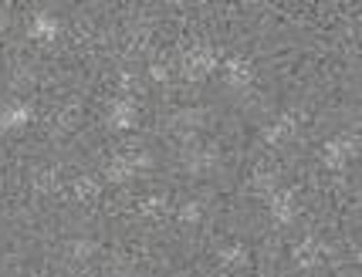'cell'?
<instances>
[{"instance_id":"8fae6325","label":"cell","mask_w":362,"mask_h":277,"mask_svg":"<svg viewBox=\"0 0 362 277\" xmlns=\"http://www.w3.org/2000/svg\"><path fill=\"white\" fill-rule=\"evenodd\" d=\"M105 172H109L112 183H129V179H136V176H139V172L132 170V163L126 159V153L115 155V159L109 163V170H105Z\"/></svg>"},{"instance_id":"44dd1931","label":"cell","mask_w":362,"mask_h":277,"mask_svg":"<svg viewBox=\"0 0 362 277\" xmlns=\"http://www.w3.org/2000/svg\"><path fill=\"white\" fill-rule=\"evenodd\" d=\"M4 28H7V7H0V34H4Z\"/></svg>"},{"instance_id":"7a4b0ae2","label":"cell","mask_w":362,"mask_h":277,"mask_svg":"<svg viewBox=\"0 0 362 277\" xmlns=\"http://www.w3.org/2000/svg\"><path fill=\"white\" fill-rule=\"evenodd\" d=\"M217 149L214 146H204V142H187V149H183V163H187L189 172H210L214 166H217Z\"/></svg>"},{"instance_id":"e0dca14e","label":"cell","mask_w":362,"mask_h":277,"mask_svg":"<svg viewBox=\"0 0 362 277\" xmlns=\"http://www.w3.org/2000/svg\"><path fill=\"white\" fill-rule=\"evenodd\" d=\"M68 254H71L75 261H88L95 254V244L92 240H71V244H68Z\"/></svg>"},{"instance_id":"8992f818","label":"cell","mask_w":362,"mask_h":277,"mask_svg":"<svg viewBox=\"0 0 362 277\" xmlns=\"http://www.w3.org/2000/svg\"><path fill=\"white\" fill-rule=\"evenodd\" d=\"M223 78H227L230 88H247L254 81V64L247 58H230V61L223 64Z\"/></svg>"},{"instance_id":"d6986e66","label":"cell","mask_w":362,"mask_h":277,"mask_svg":"<svg viewBox=\"0 0 362 277\" xmlns=\"http://www.w3.org/2000/svg\"><path fill=\"white\" fill-rule=\"evenodd\" d=\"M149 75L156 78V81H166V68H163V64H153V71H149Z\"/></svg>"},{"instance_id":"5b68a950","label":"cell","mask_w":362,"mask_h":277,"mask_svg":"<svg viewBox=\"0 0 362 277\" xmlns=\"http://www.w3.org/2000/svg\"><path fill=\"white\" fill-rule=\"evenodd\" d=\"M204 122H206V112H200V108H183V112L173 115V129L187 138V142H193L197 129H204Z\"/></svg>"},{"instance_id":"4fadbf2b","label":"cell","mask_w":362,"mask_h":277,"mask_svg":"<svg viewBox=\"0 0 362 277\" xmlns=\"http://www.w3.org/2000/svg\"><path fill=\"white\" fill-rule=\"evenodd\" d=\"M251 261V254H247V247L244 244H230L221 250V264L223 267H230V271H237V267H244V264Z\"/></svg>"},{"instance_id":"6da1fadb","label":"cell","mask_w":362,"mask_h":277,"mask_svg":"<svg viewBox=\"0 0 362 277\" xmlns=\"http://www.w3.org/2000/svg\"><path fill=\"white\" fill-rule=\"evenodd\" d=\"M214 68H217V51L214 47H189L183 54V75L193 78V81L214 75Z\"/></svg>"},{"instance_id":"3957f363","label":"cell","mask_w":362,"mask_h":277,"mask_svg":"<svg viewBox=\"0 0 362 277\" xmlns=\"http://www.w3.org/2000/svg\"><path fill=\"white\" fill-rule=\"evenodd\" d=\"M31 122V108L24 102H0V129L4 132H21Z\"/></svg>"},{"instance_id":"7c38bea8","label":"cell","mask_w":362,"mask_h":277,"mask_svg":"<svg viewBox=\"0 0 362 277\" xmlns=\"http://www.w3.org/2000/svg\"><path fill=\"white\" fill-rule=\"evenodd\" d=\"M295 129H298V119L295 115H281V119H274L268 125V138L271 142H284V138L295 136Z\"/></svg>"},{"instance_id":"9c48e42d","label":"cell","mask_w":362,"mask_h":277,"mask_svg":"<svg viewBox=\"0 0 362 277\" xmlns=\"http://www.w3.org/2000/svg\"><path fill=\"white\" fill-rule=\"evenodd\" d=\"M58 28H62V24H58V17L54 14H34L31 17V34L34 37H37V41H54V37H58Z\"/></svg>"},{"instance_id":"5bb4252c","label":"cell","mask_w":362,"mask_h":277,"mask_svg":"<svg viewBox=\"0 0 362 277\" xmlns=\"http://www.w3.org/2000/svg\"><path fill=\"white\" fill-rule=\"evenodd\" d=\"M75 196H78V200H95V196H98V183H95L92 176L75 179Z\"/></svg>"},{"instance_id":"30bf717a","label":"cell","mask_w":362,"mask_h":277,"mask_svg":"<svg viewBox=\"0 0 362 277\" xmlns=\"http://www.w3.org/2000/svg\"><path fill=\"white\" fill-rule=\"evenodd\" d=\"M295 261H298L301 267H315V264L322 261V244L312 240V237H305V240L295 247Z\"/></svg>"},{"instance_id":"52a82bcc","label":"cell","mask_w":362,"mask_h":277,"mask_svg":"<svg viewBox=\"0 0 362 277\" xmlns=\"http://www.w3.org/2000/svg\"><path fill=\"white\" fill-rule=\"evenodd\" d=\"M109 125L115 129V132H126V129H132L136 125V105L129 102V98H115L109 105Z\"/></svg>"},{"instance_id":"9a60e30c","label":"cell","mask_w":362,"mask_h":277,"mask_svg":"<svg viewBox=\"0 0 362 277\" xmlns=\"http://www.w3.org/2000/svg\"><path fill=\"white\" fill-rule=\"evenodd\" d=\"M254 189L271 196V193L278 189V176H274V172H254Z\"/></svg>"},{"instance_id":"ba28073f","label":"cell","mask_w":362,"mask_h":277,"mask_svg":"<svg viewBox=\"0 0 362 277\" xmlns=\"http://www.w3.org/2000/svg\"><path fill=\"white\" fill-rule=\"evenodd\" d=\"M352 153H356V142H352V138H329L325 149H322V155H325L329 166H346Z\"/></svg>"},{"instance_id":"2e32d148","label":"cell","mask_w":362,"mask_h":277,"mask_svg":"<svg viewBox=\"0 0 362 277\" xmlns=\"http://www.w3.org/2000/svg\"><path fill=\"white\" fill-rule=\"evenodd\" d=\"M176 216H180V220H187V223H197V220L204 216V203H197V200L183 203V206L176 210Z\"/></svg>"},{"instance_id":"ffe728a7","label":"cell","mask_w":362,"mask_h":277,"mask_svg":"<svg viewBox=\"0 0 362 277\" xmlns=\"http://www.w3.org/2000/svg\"><path fill=\"white\" fill-rule=\"evenodd\" d=\"M37 186H45V189H51V186H54V176H51V172H45V176H37Z\"/></svg>"},{"instance_id":"ac0fdd59","label":"cell","mask_w":362,"mask_h":277,"mask_svg":"<svg viewBox=\"0 0 362 277\" xmlns=\"http://www.w3.org/2000/svg\"><path fill=\"white\" fill-rule=\"evenodd\" d=\"M166 206H170V203H166V196H153V200L142 203V213H146V216H159Z\"/></svg>"},{"instance_id":"277c9868","label":"cell","mask_w":362,"mask_h":277,"mask_svg":"<svg viewBox=\"0 0 362 277\" xmlns=\"http://www.w3.org/2000/svg\"><path fill=\"white\" fill-rule=\"evenodd\" d=\"M268 203H271V216H274L278 223H291V220H295V213H298L295 193H291V189H284V186H278V189L271 193Z\"/></svg>"}]
</instances>
